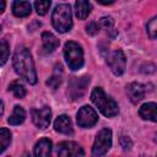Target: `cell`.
Instances as JSON below:
<instances>
[{
	"label": "cell",
	"mask_w": 157,
	"mask_h": 157,
	"mask_svg": "<svg viewBox=\"0 0 157 157\" xmlns=\"http://www.w3.org/2000/svg\"><path fill=\"white\" fill-rule=\"evenodd\" d=\"M107 64L109 65L112 72L117 76H120L125 71V65H126V59L125 54L123 50L117 49L113 52H109L107 55Z\"/></svg>",
	"instance_id": "cell-6"
},
{
	"label": "cell",
	"mask_w": 157,
	"mask_h": 157,
	"mask_svg": "<svg viewBox=\"0 0 157 157\" xmlns=\"http://www.w3.org/2000/svg\"><path fill=\"white\" fill-rule=\"evenodd\" d=\"M99 28H101L99 23H98V22H94V21H93V22H90V23L86 26V31H87V33L91 34V36L97 34L98 31H99Z\"/></svg>",
	"instance_id": "cell-24"
},
{
	"label": "cell",
	"mask_w": 157,
	"mask_h": 157,
	"mask_svg": "<svg viewBox=\"0 0 157 157\" xmlns=\"http://www.w3.org/2000/svg\"><path fill=\"white\" fill-rule=\"evenodd\" d=\"M76 121H77L78 126H81V128H91V126L96 125V123L98 121V114L96 113V110L92 107L83 105L77 112Z\"/></svg>",
	"instance_id": "cell-7"
},
{
	"label": "cell",
	"mask_w": 157,
	"mask_h": 157,
	"mask_svg": "<svg viewBox=\"0 0 157 157\" xmlns=\"http://www.w3.org/2000/svg\"><path fill=\"white\" fill-rule=\"evenodd\" d=\"M139 114L145 120H151L153 123H157V104L153 102L142 104L139 109Z\"/></svg>",
	"instance_id": "cell-13"
},
{
	"label": "cell",
	"mask_w": 157,
	"mask_h": 157,
	"mask_svg": "<svg viewBox=\"0 0 157 157\" xmlns=\"http://www.w3.org/2000/svg\"><path fill=\"white\" fill-rule=\"evenodd\" d=\"M64 56L69 65V67L74 71L78 70L83 65V52L78 43L76 42H66L64 47Z\"/></svg>",
	"instance_id": "cell-4"
},
{
	"label": "cell",
	"mask_w": 157,
	"mask_h": 157,
	"mask_svg": "<svg viewBox=\"0 0 157 157\" xmlns=\"http://www.w3.org/2000/svg\"><path fill=\"white\" fill-rule=\"evenodd\" d=\"M0 142H1V152H4L11 142V132L6 128H1L0 130Z\"/></svg>",
	"instance_id": "cell-20"
},
{
	"label": "cell",
	"mask_w": 157,
	"mask_h": 157,
	"mask_svg": "<svg viewBox=\"0 0 157 157\" xmlns=\"http://www.w3.org/2000/svg\"><path fill=\"white\" fill-rule=\"evenodd\" d=\"M32 5L28 1H13L12 2V12L17 17H26L31 13Z\"/></svg>",
	"instance_id": "cell-16"
},
{
	"label": "cell",
	"mask_w": 157,
	"mask_h": 157,
	"mask_svg": "<svg viewBox=\"0 0 157 157\" xmlns=\"http://www.w3.org/2000/svg\"><path fill=\"white\" fill-rule=\"evenodd\" d=\"M13 69L25 81L31 85L37 82V74L34 70V63L29 50L25 47H18L13 54Z\"/></svg>",
	"instance_id": "cell-1"
},
{
	"label": "cell",
	"mask_w": 157,
	"mask_h": 157,
	"mask_svg": "<svg viewBox=\"0 0 157 157\" xmlns=\"http://www.w3.org/2000/svg\"><path fill=\"white\" fill-rule=\"evenodd\" d=\"M52 22L54 28L58 32H67L72 27V16L69 4H60L58 5L52 15Z\"/></svg>",
	"instance_id": "cell-3"
},
{
	"label": "cell",
	"mask_w": 157,
	"mask_h": 157,
	"mask_svg": "<svg viewBox=\"0 0 157 157\" xmlns=\"http://www.w3.org/2000/svg\"><path fill=\"white\" fill-rule=\"evenodd\" d=\"M50 5H52V2L48 1V0L47 1H36L34 2V9H36V11H37L38 15L43 16V15H45L48 12Z\"/></svg>",
	"instance_id": "cell-21"
},
{
	"label": "cell",
	"mask_w": 157,
	"mask_h": 157,
	"mask_svg": "<svg viewBox=\"0 0 157 157\" xmlns=\"http://www.w3.org/2000/svg\"><path fill=\"white\" fill-rule=\"evenodd\" d=\"M0 50H1V65H4L7 60L9 56V44L6 42V39H1V45H0Z\"/></svg>",
	"instance_id": "cell-23"
},
{
	"label": "cell",
	"mask_w": 157,
	"mask_h": 157,
	"mask_svg": "<svg viewBox=\"0 0 157 157\" xmlns=\"http://www.w3.org/2000/svg\"><path fill=\"white\" fill-rule=\"evenodd\" d=\"M60 83H61V77L60 76H56V75H54V76H52L50 78L47 80V85L49 87H52L53 90H56Z\"/></svg>",
	"instance_id": "cell-25"
},
{
	"label": "cell",
	"mask_w": 157,
	"mask_h": 157,
	"mask_svg": "<svg viewBox=\"0 0 157 157\" xmlns=\"http://www.w3.org/2000/svg\"><path fill=\"white\" fill-rule=\"evenodd\" d=\"M99 26L105 29H110L113 27V18L112 17H102L99 20Z\"/></svg>",
	"instance_id": "cell-26"
},
{
	"label": "cell",
	"mask_w": 157,
	"mask_h": 157,
	"mask_svg": "<svg viewBox=\"0 0 157 157\" xmlns=\"http://www.w3.org/2000/svg\"><path fill=\"white\" fill-rule=\"evenodd\" d=\"M146 91H147L146 86L142 83H137V82H132V83L128 85V87H126L128 97L130 98V101L132 103H139L145 97Z\"/></svg>",
	"instance_id": "cell-11"
},
{
	"label": "cell",
	"mask_w": 157,
	"mask_h": 157,
	"mask_svg": "<svg viewBox=\"0 0 157 157\" xmlns=\"http://www.w3.org/2000/svg\"><path fill=\"white\" fill-rule=\"evenodd\" d=\"M119 142H120V146L124 150H130L131 146H132V141H131V139L129 136H121L120 140H119Z\"/></svg>",
	"instance_id": "cell-27"
},
{
	"label": "cell",
	"mask_w": 157,
	"mask_h": 157,
	"mask_svg": "<svg viewBox=\"0 0 157 157\" xmlns=\"http://www.w3.org/2000/svg\"><path fill=\"white\" fill-rule=\"evenodd\" d=\"M42 42H43L44 53H53L59 47V39L50 32L42 33Z\"/></svg>",
	"instance_id": "cell-15"
},
{
	"label": "cell",
	"mask_w": 157,
	"mask_h": 157,
	"mask_svg": "<svg viewBox=\"0 0 157 157\" xmlns=\"http://www.w3.org/2000/svg\"><path fill=\"white\" fill-rule=\"evenodd\" d=\"M25 118H26L25 109L22 107H20V105H15L13 112L10 115V118L7 119V121H9L10 125H20V124H22L25 121Z\"/></svg>",
	"instance_id": "cell-17"
},
{
	"label": "cell",
	"mask_w": 157,
	"mask_h": 157,
	"mask_svg": "<svg viewBox=\"0 0 157 157\" xmlns=\"http://www.w3.org/2000/svg\"><path fill=\"white\" fill-rule=\"evenodd\" d=\"M34 157H52V141L49 139L43 137L36 144Z\"/></svg>",
	"instance_id": "cell-14"
},
{
	"label": "cell",
	"mask_w": 157,
	"mask_h": 157,
	"mask_svg": "<svg viewBox=\"0 0 157 157\" xmlns=\"http://www.w3.org/2000/svg\"><path fill=\"white\" fill-rule=\"evenodd\" d=\"M54 128L58 132L64 134V135H72L74 134L72 124H71V120L67 115H59L54 121Z\"/></svg>",
	"instance_id": "cell-12"
},
{
	"label": "cell",
	"mask_w": 157,
	"mask_h": 157,
	"mask_svg": "<svg viewBox=\"0 0 157 157\" xmlns=\"http://www.w3.org/2000/svg\"><path fill=\"white\" fill-rule=\"evenodd\" d=\"M147 33L152 39H157V16H155L152 20L147 23Z\"/></svg>",
	"instance_id": "cell-22"
},
{
	"label": "cell",
	"mask_w": 157,
	"mask_h": 157,
	"mask_svg": "<svg viewBox=\"0 0 157 157\" xmlns=\"http://www.w3.org/2000/svg\"><path fill=\"white\" fill-rule=\"evenodd\" d=\"M75 10H76V16L80 20H85L91 12V4L88 1L78 0L75 2Z\"/></svg>",
	"instance_id": "cell-18"
},
{
	"label": "cell",
	"mask_w": 157,
	"mask_h": 157,
	"mask_svg": "<svg viewBox=\"0 0 157 157\" xmlns=\"http://www.w3.org/2000/svg\"><path fill=\"white\" fill-rule=\"evenodd\" d=\"M9 88H10V91L15 94L16 98H23V97L26 96V93H27L26 87H25L21 82H18V81L12 82V83L9 86Z\"/></svg>",
	"instance_id": "cell-19"
},
{
	"label": "cell",
	"mask_w": 157,
	"mask_h": 157,
	"mask_svg": "<svg viewBox=\"0 0 157 157\" xmlns=\"http://www.w3.org/2000/svg\"><path fill=\"white\" fill-rule=\"evenodd\" d=\"M31 114H32V120L36 126L40 129H45L49 126L50 119H52V110L49 107H43L40 109H32Z\"/></svg>",
	"instance_id": "cell-10"
},
{
	"label": "cell",
	"mask_w": 157,
	"mask_h": 157,
	"mask_svg": "<svg viewBox=\"0 0 157 157\" xmlns=\"http://www.w3.org/2000/svg\"><path fill=\"white\" fill-rule=\"evenodd\" d=\"M58 157H85L83 148L72 141H63L56 148Z\"/></svg>",
	"instance_id": "cell-9"
},
{
	"label": "cell",
	"mask_w": 157,
	"mask_h": 157,
	"mask_svg": "<svg viewBox=\"0 0 157 157\" xmlns=\"http://www.w3.org/2000/svg\"><path fill=\"white\" fill-rule=\"evenodd\" d=\"M91 101L94 103V105L101 110V113L108 118L115 117L119 113L118 103L109 96L104 93V91L101 87L93 88L91 93Z\"/></svg>",
	"instance_id": "cell-2"
},
{
	"label": "cell",
	"mask_w": 157,
	"mask_h": 157,
	"mask_svg": "<svg viewBox=\"0 0 157 157\" xmlns=\"http://www.w3.org/2000/svg\"><path fill=\"white\" fill-rule=\"evenodd\" d=\"M4 9H5V2H4V1H1V12L4 11Z\"/></svg>",
	"instance_id": "cell-28"
},
{
	"label": "cell",
	"mask_w": 157,
	"mask_h": 157,
	"mask_svg": "<svg viewBox=\"0 0 157 157\" xmlns=\"http://www.w3.org/2000/svg\"><path fill=\"white\" fill-rule=\"evenodd\" d=\"M90 83V77L88 76H82V77H72L70 83H69V96L71 99H80L85 92L86 88Z\"/></svg>",
	"instance_id": "cell-8"
},
{
	"label": "cell",
	"mask_w": 157,
	"mask_h": 157,
	"mask_svg": "<svg viewBox=\"0 0 157 157\" xmlns=\"http://www.w3.org/2000/svg\"><path fill=\"white\" fill-rule=\"evenodd\" d=\"M112 146V131L108 128L102 129L96 139L92 147V157H102L108 152V150Z\"/></svg>",
	"instance_id": "cell-5"
}]
</instances>
